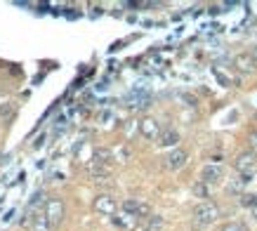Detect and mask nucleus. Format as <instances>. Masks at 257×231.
Returning a JSON list of instances; mask_svg holds the SVG:
<instances>
[{
	"instance_id": "1",
	"label": "nucleus",
	"mask_w": 257,
	"mask_h": 231,
	"mask_svg": "<svg viewBox=\"0 0 257 231\" xmlns=\"http://www.w3.org/2000/svg\"><path fill=\"white\" fill-rule=\"evenodd\" d=\"M45 219L50 224V229H57L59 224L64 222V215H66V208H64V200L59 196H52V198H47L45 203Z\"/></svg>"
},
{
	"instance_id": "2",
	"label": "nucleus",
	"mask_w": 257,
	"mask_h": 231,
	"mask_svg": "<svg viewBox=\"0 0 257 231\" xmlns=\"http://www.w3.org/2000/svg\"><path fill=\"white\" fill-rule=\"evenodd\" d=\"M194 219L198 224H212L219 219V208L210 200H203L194 208Z\"/></svg>"
},
{
	"instance_id": "3",
	"label": "nucleus",
	"mask_w": 257,
	"mask_h": 231,
	"mask_svg": "<svg viewBox=\"0 0 257 231\" xmlns=\"http://www.w3.org/2000/svg\"><path fill=\"white\" fill-rule=\"evenodd\" d=\"M116 198L113 196H109V193H99L97 198H94V210L99 212V215H116Z\"/></svg>"
},
{
	"instance_id": "4",
	"label": "nucleus",
	"mask_w": 257,
	"mask_h": 231,
	"mask_svg": "<svg viewBox=\"0 0 257 231\" xmlns=\"http://www.w3.org/2000/svg\"><path fill=\"white\" fill-rule=\"evenodd\" d=\"M255 163H257V154L250 149V151H243L238 158H236L234 163V168L241 172V175H252V168H255Z\"/></svg>"
},
{
	"instance_id": "5",
	"label": "nucleus",
	"mask_w": 257,
	"mask_h": 231,
	"mask_svg": "<svg viewBox=\"0 0 257 231\" xmlns=\"http://www.w3.org/2000/svg\"><path fill=\"white\" fill-rule=\"evenodd\" d=\"M234 66L238 73H252L257 69V62H255V57H252V52H241L234 57Z\"/></svg>"
},
{
	"instance_id": "6",
	"label": "nucleus",
	"mask_w": 257,
	"mask_h": 231,
	"mask_svg": "<svg viewBox=\"0 0 257 231\" xmlns=\"http://www.w3.org/2000/svg\"><path fill=\"white\" fill-rule=\"evenodd\" d=\"M187 151L184 149H172L170 154L165 156V168L168 170H179V168H184L187 165Z\"/></svg>"
},
{
	"instance_id": "7",
	"label": "nucleus",
	"mask_w": 257,
	"mask_h": 231,
	"mask_svg": "<svg viewBox=\"0 0 257 231\" xmlns=\"http://www.w3.org/2000/svg\"><path fill=\"white\" fill-rule=\"evenodd\" d=\"M123 210L130 217H135V219H137V217L147 219V217H149V205H147V203H140V200H133V198L125 200V203H123Z\"/></svg>"
},
{
	"instance_id": "8",
	"label": "nucleus",
	"mask_w": 257,
	"mask_h": 231,
	"mask_svg": "<svg viewBox=\"0 0 257 231\" xmlns=\"http://www.w3.org/2000/svg\"><path fill=\"white\" fill-rule=\"evenodd\" d=\"M140 132H142V137H147V139H158V135H161V125H158L156 118H142L140 121Z\"/></svg>"
},
{
	"instance_id": "9",
	"label": "nucleus",
	"mask_w": 257,
	"mask_h": 231,
	"mask_svg": "<svg viewBox=\"0 0 257 231\" xmlns=\"http://www.w3.org/2000/svg\"><path fill=\"white\" fill-rule=\"evenodd\" d=\"M219 179H222V165H217V163H208L201 170V182H205V184H215Z\"/></svg>"
},
{
	"instance_id": "10",
	"label": "nucleus",
	"mask_w": 257,
	"mask_h": 231,
	"mask_svg": "<svg viewBox=\"0 0 257 231\" xmlns=\"http://www.w3.org/2000/svg\"><path fill=\"white\" fill-rule=\"evenodd\" d=\"M177 142H179V135L172 128H165L158 135V147H177Z\"/></svg>"
},
{
	"instance_id": "11",
	"label": "nucleus",
	"mask_w": 257,
	"mask_h": 231,
	"mask_svg": "<svg viewBox=\"0 0 257 231\" xmlns=\"http://www.w3.org/2000/svg\"><path fill=\"white\" fill-rule=\"evenodd\" d=\"M15 111H17V104H15V101H8V104H3V106H0V121H3V123H5V121H12Z\"/></svg>"
},
{
	"instance_id": "12",
	"label": "nucleus",
	"mask_w": 257,
	"mask_h": 231,
	"mask_svg": "<svg viewBox=\"0 0 257 231\" xmlns=\"http://www.w3.org/2000/svg\"><path fill=\"white\" fill-rule=\"evenodd\" d=\"M94 163H99V165H109L111 163V151L109 149H94Z\"/></svg>"
},
{
	"instance_id": "13",
	"label": "nucleus",
	"mask_w": 257,
	"mask_h": 231,
	"mask_svg": "<svg viewBox=\"0 0 257 231\" xmlns=\"http://www.w3.org/2000/svg\"><path fill=\"white\" fill-rule=\"evenodd\" d=\"M161 226H163V217L149 215L147 217V224H144V231H158Z\"/></svg>"
},
{
	"instance_id": "14",
	"label": "nucleus",
	"mask_w": 257,
	"mask_h": 231,
	"mask_svg": "<svg viewBox=\"0 0 257 231\" xmlns=\"http://www.w3.org/2000/svg\"><path fill=\"white\" fill-rule=\"evenodd\" d=\"M241 205L252 210L257 205V193H245V196H241Z\"/></svg>"
},
{
	"instance_id": "15",
	"label": "nucleus",
	"mask_w": 257,
	"mask_h": 231,
	"mask_svg": "<svg viewBox=\"0 0 257 231\" xmlns=\"http://www.w3.org/2000/svg\"><path fill=\"white\" fill-rule=\"evenodd\" d=\"M194 193L198 196V198H208V184H205V182L194 184Z\"/></svg>"
},
{
	"instance_id": "16",
	"label": "nucleus",
	"mask_w": 257,
	"mask_h": 231,
	"mask_svg": "<svg viewBox=\"0 0 257 231\" xmlns=\"http://www.w3.org/2000/svg\"><path fill=\"white\" fill-rule=\"evenodd\" d=\"M222 231H248V229H245V224L243 222H229V224L222 226Z\"/></svg>"
},
{
	"instance_id": "17",
	"label": "nucleus",
	"mask_w": 257,
	"mask_h": 231,
	"mask_svg": "<svg viewBox=\"0 0 257 231\" xmlns=\"http://www.w3.org/2000/svg\"><path fill=\"white\" fill-rule=\"evenodd\" d=\"M250 215H252V219H257V205L252 210H250Z\"/></svg>"
},
{
	"instance_id": "18",
	"label": "nucleus",
	"mask_w": 257,
	"mask_h": 231,
	"mask_svg": "<svg viewBox=\"0 0 257 231\" xmlns=\"http://www.w3.org/2000/svg\"><path fill=\"white\" fill-rule=\"evenodd\" d=\"M252 57H255V62H257V45L252 47Z\"/></svg>"
}]
</instances>
